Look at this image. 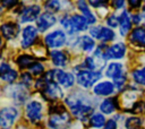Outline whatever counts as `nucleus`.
<instances>
[{"instance_id": "nucleus-1", "label": "nucleus", "mask_w": 145, "mask_h": 129, "mask_svg": "<svg viewBox=\"0 0 145 129\" xmlns=\"http://www.w3.org/2000/svg\"><path fill=\"white\" fill-rule=\"evenodd\" d=\"M66 103L70 108L72 114L79 119L86 118L92 112V105L86 98L78 96H69L68 98H66Z\"/></svg>"}, {"instance_id": "nucleus-2", "label": "nucleus", "mask_w": 145, "mask_h": 129, "mask_svg": "<svg viewBox=\"0 0 145 129\" xmlns=\"http://www.w3.org/2000/svg\"><path fill=\"white\" fill-rule=\"evenodd\" d=\"M45 78L50 81H56L60 86L65 88H69L75 83V76L71 72H67L63 70H50Z\"/></svg>"}, {"instance_id": "nucleus-3", "label": "nucleus", "mask_w": 145, "mask_h": 129, "mask_svg": "<svg viewBox=\"0 0 145 129\" xmlns=\"http://www.w3.org/2000/svg\"><path fill=\"white\" fill-rule=\"evenodd\" d=\"M19 115V111L14 106L3 108L0 112V126L2 129H10Z\"/></svg>"}, {"instance_id": "nucleus-4", "label": "nucleus", "mask_w": 145, "mask_h": 129, "mask_svg": "<svg viewBox=\"0 0 145 129\" xmlns=\"http://www.w3.org/2000/svg\"><path fill=\"white\" fill-rule=\"evenodd\" d=\"M101 78L100 71H92V70H82L77 75V81L83 87H91L93 86L99 79Z\"/></svg>"}, {"instance_id": "nucleus-5", "label": "nucleus", "mask_w": 145, "mask_h": 129, "mask_svg": "<svg viewBox=\"0 0 145 129\" xmlns=\"http://www.w3.org/2000/svg\"><path fill=\"white\" fill-rule=\"evenodd\" d=\"M44 42L49 48H60L66 43V34L62 31H53L44 37Z\"/></svg>"}, {"instance_id": "nucleus-6", "label": "nucleus", "mask_w": 145, "mask_h": 129, "mask_svg": "<svg viewBox=\"0 0 145 129\" xmlns=\"http://www.w3.org/2000/svg\"><path fill=\"white\" fill-rule=\"evenodd\" d=\"M42 104L37 101H31L29 103H27L26 109H25V113L26 117L29 121L32 122H37L42 119Z\"/></svg>"}, {"instance_id": "nucleus-7", "label": "nucleus", "mask_w": 145, "mask_h": 129, "mask_svg": "<svg viewBox=\"0 0 145 129\" xmlns=\"http://www.w3.org/2000/svg\"><path fill=\"white\" fill-rule=\"evenodd\" d=\"M125 53H126V45L121 42L119 43H116L111 46H108L105 48V51H104V57L106 60L109 59H121L125 57Z\"/></svg>"}, {"instance_id": "nucleus-8", "label": "nucleus", "mask_w": 145, "mask_h": 129, "mask_svg": "<svg viewBox=\"0 0 145 129\" xmlns=\"http://www.w3.org/2000/svg\"><path fill=\"white\" fill-rule=\"evenodd\" d=\"M37 28L32 25H27L23 32H22V46L23 48H28L31 46L34 41L37 37Z\"/></svg>"}, {"instance_id": "nucleus-9", "label": "nucleus", "mask_w": 145, "mask_h": 129, "mask_svg": "<svg viewBox=\"0 0 145 129\" xmlns=\"http://www.w3.org/2000/svg\"><path fill=\"white\" fill-rule=\"evenodd\" d=\"M56 24V17L51 12H44L42 14L37 20H36V28L40 32H45L48 28L53 26Z\"/></svg>"}, {"instance_id": "nucleus-10", "label": "nucleus", "mask_w": 145, "mask_h": 129, "mask_svg": "<svg viewBox=\"0 0 145 129\" xmlns=\"http://www.w3.org/2000/svg\"><path fill=\"white\" fill-rule=\"evenodd\" d=\"M69 120V115L62 110L60 112H54L49 119V127L51 129H59Z\"/></svg>"}, {"instance_id": "nucleus-11", "label": "nucleus", "mask_w": 145, "mask_h": 129, "mask_svg": "<svg viewBox=\"0 0 145 129\" xmlns=\"http://www.w3.org/2000/svg\"><path fill=\"white\" fill-rule=\"evenodd\" d=\"M40 10L41 8L39 6H29V7H25L23 9V11L20 12V22L22 23H27V22H33L36 18H39L37 16L40 15ZM37 20V19H36Z\"/></svg>"}, {"instance_id": "nucleus-12", "label": "nucleus", "mask_w": 145, "mask_h": 129, "mask_svg": "<svg viewBox=\"0 0 145 129\" xmlns=\"http://www.w3.org/2000/svg\"><path fill=\"white\" fill-rule=\"evenodd\" d=\"M44 93L51 100H58L63 96V92L59 87V84H57L56 81H50V80H48V84L44 88Z\"/></svg>"}, {"instance_id": "nucleus-13", "label": "nucleus", "mask_w": 145, "mask_h": 129, "mask_svg": "<svg viewBox=\"0 0 145 129\" xmlns=\"http://www.w3.org/2000/svg\"><path fill=\"white\" fill-rule=\"evenodd\" d=\"M113 91H114V84L111 81H101V83L96 84L93 88V92L100 96L111 95L113 93Z\"/></svg>"}, {"instance_id": "nucleus-14", "label": "nucleus", "mask_w": 145, "mask_h": 129, "mask_svg": "<svg viewBox=\"0 0 145 129\" xmlns=\"http://www.w3.org/2000/svg\"><path fill=\"white\" fill-rule=\"evenodd\" d=\"M105 75L110 78H112L113 80L125 76L123 74V68H122V64L120 62H111L108 67H106V71H105Z\"/></svg>"}, {"instance_id": "nucleus-15", "label": "nucleus", "mask_w": 145, "mask_h": 129, "mask_svg": "<svg viewBox=\"0 0 145 129\" xmlns=\"http://www.w3.org/2000/svg\"><path fill=\"white\" fill-rule=\"evenodd\" d=\"M131 28V19L127 11H122L120 15V23H119V31L122 36H126Z\"/></svg>"}, {"instance_id": "nucleus-16", "label": "nucleus", "mask_w": 145, "mask_h": 129, "mask_svg": "<svg viewBox=\"0 0 145 129\" xmlns=\"http://www.w3.org/2000/svg\"><path fill=\"white\" fill-rule=\"evenodd\" d=\"M69 19H70V24H71V26H72L75 33H76V32H80V31L87 29L88 23H87V20H86L83 16L74 15V16L69 17Z\"/></svg>"}, {"instance_id": "nucleus-17", "label": "nucleus", "mask_w": 145, "mask_h": 129, "mask_svg": "<svg viewBox=\"0 0 145 129\" xmlns=\"http://www.w3.org/2000/svg\"><path fill=\"white\" fill-rule=\"evenodd\" d=\"M77 5H78V8H79V10H80L83 17L87 20V23H88V24H94V23L96 22V18H95L94 14L91 11V9L88 8L87 3H86L85 1H78Z\"/></svg>"}, {"instance_id": "nucleus-18", "label": "nucleus", "mask_w": 145, "mask_h": 129, "mask_svg": "<svg viewBox=\"0 0 145 129\" xmlns=\"http://www.w3.org/2000/svg\"><path fill=\"white\" fill-rule=\"evenodd\" d=\"M130 41L134 44L145 45V28L144 27H136L131 32Z\"/></svg>"}, {"instance_id": "nucleus-19", "label": "nucleus", "mask_w": 145, "mask_h": 129, "mask_svg": "<svg viewBox=\"0 0 145 129\" xmlns=\"http://www.w3.org/2000/svg\"><path fill=\"white\" fill-rule=\"evenodd\" d=\"M17 31H18L17 26L15 24H12V23H7V24H3L1 26V32H2L3 37L8 38V40L15 37L16 34H17Z\"/></svg>"}, {"instance_id": "nucleus-20", "label": "nucleus", "mask_w": 145, "mask_h": 129, "mask_svg": "<svg viewBox=\"0 0 145 129\" xmlns=\"http://www.w3.org/2000/svg\"><path fill=\"white\" fill-rule=\"evenodd\" d=\"M116 109H117V101H116V98H106L100 105V110L103 113H105V114L112 113Z\"/></svg>"}, {"instance_id": "nucleus-21", "label": "nucleus", "mask_w": 145, "mask_h": 129, "mask_svg": "<svg viewBox=\"0 0 145 129\" xmlns=\"http://www.w3.org/2000/svg\"><path fill=\"white\" fill-rule=\"evenodd\" d=\"M51 59H52L53 64L57 67H63L66 64V61H67L66 54L61 51H52L51 52Z\"/></svg>"}, {"instance_id": "nucleus-22", "label": "nucleus", "mask_w": 145, "mask_h": 129, "mask_svg": "<svg viewBox=\"0 0 145 129\" xmlns=\"http://www.w3.org/2000/svg\"><path fill=\"white\" fill-rule=\"evenodd\" d=\"M79 44H80V48L85 51V52H92L95 48V42L94 40L88 36V35H84L80 41H79Z\"/></svg>"}, {"instance_id": "nucleus-23", "label": "nucleus", "mask_w": 145, "mask_h": 129, "mask_svg": "<svg viewBox=\"0 0 145 129\" xmlns=\"http://www.w3.org/2000/svg\"><path fill=\"white\" fill-rule=\"evenodd\" d=\"M14 88H15L12 91V97H14V100H16L17 102L19 101L20 103H23L26 100V97H27V91H26V88L23 87L22 85H17Z\"/></svg>"}, {"instance_id": "nucleus-24", "label": "nucleus", "mask_w": 145, "mask_h": 129, "mask_svg": "<svg viewBox=\"0 0 145 129\" xmlns=\"http://www.w3.org/2000/svg\"><path fill=\"white\" fill-rule=\"evenodd\" d=\"M114 37V33L111 28L109 27H100V32L97 35V40L102 41V42H109L111 40H113Z\"/></svg>"}, {"instance_id": "nucleus-25", "label": "nucleus", "mask_w": 145, "mask_h": 129, "mask_svg": "<svg viewBox=\"0 0 145 129\" xmlns=\"http://www.w3.org/2000/svg\"><path fill=\"white\" fill-rule=\"evenodd\" d=\"M89 121L94 128H102L103 126L106 124L105 119H104L103 114H101V113H93L92 117L89 118Z\"/></svg>"}, {"instance_id": "nucleus-26", "label": "nucleus", "mask_w": 145, "mask_h": 129, "mask_svg": "<svg viewBox=\"0 0 145 129\" xmlns=\"http://www.w3.org/2000/svg\"><path fill=\"white\" fill-rule=\"evenodd\" d=\"M33 62H34V58H32L31 55H27V54H23L17 59V63L19 64L20 68H26L31 64L33 66L34 64Z\"/></svg>"}, {"instance_id": "nucleus-27", "label": "nucleus", "mask_w": 145, "mask_h": 129, "mask_svg": "<svg viewBox=\"0 0 145 129\" xmlns=\"http://www.w3.org/2000/svg\"><path fill=\"white\" fill-rule=\"evenodd\" d=\"M140 126H142V120L138 117H131L126 120L127 129H139Z\"/></svg>"}, {"instance_id": "nucleus-28", "label": "nucleus", "mask_w": 145, "mask_h": 129, "mask_svg": "<svg viewBox=\"0 0 145 129\" xmlns=\"http://www.w3.org/2000/svg\"><path fill=\"white\" fill-rule=\"evenodd\" d=\"M133 77L136 83H138L140 85H145V67H143L142 69L135 70L133 72Z\"/></svg>"}, {"instance_id": "nucleus-29", "label": "nucleus", "mask_w": 145, "mask_h": 129, "mask_svg": "<svg viewBox=\"0 0 145 129\" xmlns=\"http://www.w3.org/2000/svg\"><path fill=\"white\" fill-rule=\"evenodd\" d=\"M17 78V72L15 70H9L5 74H1V79L7 83H12Z\"/></svg>"}, {"instance_id": "nucleus-30", "label": "nucleus", "mask_w": 145, "mask_h": 129, "mask_svg": "<svg viewBox=\"0 0 145 129\" xmlns=\"http://www.w3.org/2000/svg\"><path fill=\"white\" fill-rule=\"evenodd\" d=\"M29 71H31V74H32V75L40 76V75H42V74H43V71H44V67H43L41 63L35 62V63L29 68Z\"/></svg>"}, {"instance_id": "nucleus-31", "label": "nucleus", "mask_w": 145, "mask_h": 129, "mask_svg": "<svg viewBox=\"0 0 145 129\" xmlns=\"http://www.w3.org/2000/svg\"><path fill=\"white\" fill-rule=\"evenodd\" d=\"M106 23L111 27H117L120 23V15H116V14L110 15V17L106 19Z\"/></svg>"}, {"instance_id": "nucleus-32", "label": "nucleus", "mask_w": 145, "mask_h": 129, "mask_svg": "<svg viewBox=\"0 0 145 129\" xmlns=\"http://www.w3.org/2000/svg\"><path fill=\"white\" fill-rule=\"evenodd\" d=\"M45 7L51 11H58L60 9V2L59 1H49V2H46Z\"/></svg>"}, {"instance_id": "nucleus-33", "label": "nucleus", "mask_w": 145, "mask_h": 129, "mask_svg": "<svg viewBox=\"0 0 145 129\" xmlns=\"http://www.w3.org/2000/svg\"><path fill=\"white\" fill-rule=\"evenodd\" d=\"M22 80H23V83H25V84H31V81H32V77H31V74H28V72H25V74H23L22 75Z\"/></svg>"}, {"instance_id": "nucleus-34", "label": "nucleus", "mask_w": 145, "mask_h": 129, "mask_svg": "<svg viewBox=\"0 0 145 129\" xmlns=\"http://www.w3.org/2000/svg\"><path fill=\"white\" fill-rule=\"evenodd\" d=\"M103 129H117V122L114 120H109Z\"/></svg>"}, {"instance_id": "nucleus-35", "label": "nucleus", "mask_w": 145, "mask_h": 129, "mask_svg": "<svg viewBox=\"0 0 145 129\" xmlns=\"http://www.w3.org/2000/svg\"><path fill=\"white\" fill-rule=\"evenodd\" d=\"M112 6L116 9H121L125 6V1H112Z\"/></svg>"}, {"instance_id": "nucleus-36", "label": "nucleus", "mask_w": 145, "mask_h": 129, "mask_svg": "<svg viewBox=\"0 0 145 129\" xmlns=\"http://www.w3.org/2000/svg\"><path fill=\"white\" fill-rule=\"evenodd\" d=\"M9 70H10L9 64H7L6 62H2V63H1V67H0V71H1V74H5V72H7V71H9Z\"/></svg>"}, {"instance_id": "nucleus-37", "label": "nucleus", "mask_w": 145, "mask_h": 129, "mask_svg": "<svg viewBox=\"0 0 145 129\" xmlns=\"http://www.w3.org/2000/svg\"><path fill=\"white\" fill-rule=\"evenodd\" d=\"M2 5L5 7H7V8H10V7L17 5V1H2Z\"/></svg>"}, {"instance_id": "nucleus-38", "label": "nucleus", "mask_w": 145, "mask_h": 129, "mask_svg": "<svg viewBox=\"0 0 145 129\" xmlns=\"http://www.w3.org/2000/svg\"><path fill=\"white\" fill-rule=\"evenodd\" d=\"M89 5L94 7H101V6H105V2L104 1H91Z\"/></svg>"}, {"instance_id": "nucleus-39", "label": "nucleus", "mask_w": 145, "mask_h": 129, "mask_svg": "<svg viewBox=\"0 0 145 129\" xmlns=\"http://www.w3.org/2000/svg\"><path fill=\"white\" fill-rule=\"evenodd\" d=\"M133 8H136V7H139V5H140V1H135V0H130L129 2H128Z\"/></svg>"}, {"instance_id": "nucleus-40", "label": "nucleus", "mask_w": 145, "mask_h": 129, "mask_svg": "<svg viewBox=\"0 0 145 129\" xmlns=\"http://www.w3.org/2000/svg\"><path fill=\"white\" fill-rule=\"evenodd\" d=\"M133 23L134 24H139L140 23V16L139 15H134L133 16Z\"/></svg>"}]
</instances>
